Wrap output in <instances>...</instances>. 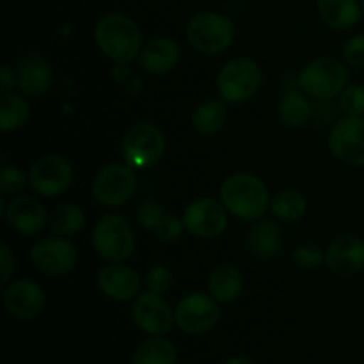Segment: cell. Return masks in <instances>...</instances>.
I'll return each mask as SVG.
<instances>
[{"mask_svg": "<svg viewBox=\"0 0 364 364\" xmlns=\"http://www.w3.org/2000/svg\"><path fill=\"white\" fill-rule=\"evenodd\" d=\"M220 203L231 215L242 220H258L270 208V194L262 178L251 173L228 176L220 185Z\"/></svg>", "mask_w": 364, "mask_h": 364, "instance_id": "1", "label": "cell"}, {"mask_svg": "<svg viewBox=\"0 0 364 364\" xmlns=\"http://www.w3.org/2000/svg\"><path fill=\"white\" fill-rule=\"evenodd\" d=\"M96 46L117 64H128L139 59L142 50V36L132 18L119 13H109L98 20L95 27Z\"/></svg>", "mask_w": 364, "mask_h": 364, "instance_id": "2", "label": "cell"}, {"mask_svg": "<svg viewBox=\"0 0 364 364\" xmlns=\"http://www.w3.org/2000/svg\"><path fill=\"white\" fill-rule=\"evenodd\" d=\"M348 82V71L334 57H316L299 73L297 84L315 102H329L341 95Z\"/></svg>", "mask_w": 364, "mask_h": 364, "instance_id": "3", "label": "cell"}, {"mask_svg": "<svg viewBox=\"0 0 364 364\" xmlns=\"http://www.w3.org/2000/svg\"><path fill=\"white\" fill-rule=\"evenodd\" d=\"M96 255L109 263H123L135 251V235L124 217L105 213L95 224L91 233Z\"/></svg>", "mask_w": 364, "mask_h": 364, "instance_id": "4", "label": "cell"}, {"mask_svg": "<svg viewBox=\"0 0 364 364\" xmlns=\"http://www.w3.org/2000/svg\"><path fill=\"white\" fill-rule=\"evenodd\" d=\"M263 82L262 68L256 60L240 57L220 68L217 75V92L220 100L231 105L249 102L259 91Z\"/></svg>", "mask_w": 364, "mask_h": 364, "instance_id": "5", "label": "cell"}, {"mask_svg": "<svg viewBox=\"0 0 364 364\" xmlns=\"http://www.w3.org/2000/svg\"><path fill=\"white\" fill-rule=\"evenodd\" d=\"M166 153V137L153 123H137L124 134L121 155L130 167L148 171L160 162Z\"/></svg>", "mask_w": 364, "mask_h": 364, "instance_id": "6", "label": "cell"}, {"mask_svg": "<svg viewBox=\"0 0 364 364\" xmlns=\"http://www.w3.org/2000/svg\"><path fill=\"white\" fill-rule=\"evenodd\" d=\"M187 39L194 50L205 55H217L231 46L235 39V25L219 13H199L187 25Z\"/></svg>", "mask_w": 364, "mask_h": 364, "instance_id": "7", "label": "cell"}, {"mask_svg": "<svg viewBox=\"0 0 364 364\" xmlns=\"http://www.w3.org/2000/svg\"><path fill=\"white\" fill-rule=\"evenodd\" d=\"M137 188L134 167L127 162H110L92 178L91 192L96 203L107 208H117L132 199Z\"/></svg>", "mask_w": 364, "mask_h": 364, "instance_id": "8", "label": "cell"}, {"mask_svg": "<svg viewBox=\"0 0 364 364\" xmlns=\"http://www.w3.org/2000/svg\"><path fill=\"white\" fill-rule=\"evenodd\" d=\"M174 318H176V326L185 334H191V336L205 334L219 322V302L210 294L194 291L178 302L174 308Z\"/></svg>", "mask_w": 364, "mask_h": 364, "instance_id": "9", "label": "cell"}, {"mask_svg": "<svg viewBox=\"0 0 364 364\" xmlns=\"http://www.w3.org/2000/svg\"><path fill=\"white\" fill-rule=\"evenodd\" d=\"M73 181V167L64 156L50 153L32 164L28 171V183L36 194L43 198H55L64 194Z\"/></svg>", "mask_w": 364, "mask_h": 364, "instance_id": "10", "label": "cell"}, {"mask_svg": "<svg viewBox=\"0 0 364 364\" xmlns=\"http://www.w3.org/2000/svg\"><path fill=\"white\" fill-rule=\"evenodd\" d=\"M77 247L68 237H46L36 242L31 249V262L39 272L48 276H64L77 265Z\"/></svg>", "mask_w": 364, "mask_h": 364, "instance_id": "11", "label": "cell"}, {"mask_svg": "<svg viewBox=\"0 0 364 364\" xmlns=\"http://www.w3.org/2000/svg\"><path fill=\"white\" fill-rule=\"evenodd\" d=\"M185 230L198 238H215L228 228V210L213 198H198L183 210Z\"/></svg>", "mask_w": 364, "mask_h": 364, "instance_id": "12", "label": "cell"}, {"mask_svg": "<svg viewBox=\"0 0 364 364\" xmlns=\"http://www.w3.org/2000/svg\"><path fill=\"white\" fill-rule=\"evenodd\" d=\"M132 320L142 333L149 336H166L176 326L174 311L162 299V295L139 294L132 306Z\"/></svg>", "mask_w": 364, "mask_h": 364, "instance_id": "13", "label": "cell"}, {"mask_svg": "<svg viewBox=\"0 0 364 364\" xmlns=\"http://www.w3.org/2000/svg\"><path fill=\"white\" fill-rule=\"evenodd\" d=\"M329 148L338 160L348 166H364V117L345 116L331 128Z\"/></svg>", "mask_w": 364, "mask_h": 364, "instance_id": "14", "label": "cell"}, {"mask_svg": "<svg viewBox=\"0 0 364 364\" xmlns=\"http://www.w3.org/2000/svg\"><path fill=\"white\" fill-rule=\"evenodd\" d=\"M45 291L36 281H13L4 290V306L11 316L18 320H32L45 309Z\"/></svg>", "mask_w": 364, "mask_h": 364, "instance_id": "15", "label": "cell"}, {"mask_svg": "<svg viewBox=\"0 0 364 364\" xmlns=\"http://www.w3.org/2000/svg\"><path fill=\"white\" fill-rule=\"evenodd\" d=\"M96 284L105 297L117 302L135 301L141 294V276L124 263H109L96 276Z\"/></svg>", "mask_w": 364, "mask_h": 364, "instance_id": "16", "label": "cell"}, {"mask_svg": "<svg viewBox=\"0 0 364 364\" xmlns=\"http://www.w3.org/2000/svg\"><path fill=\"white\" fill-rule=\"evenodd\" d=\"M2 215L14 231L21 235H38L45 230L50 217L46 208L31 196H16L4 208Z\"/></svg>", "mask_w": 364, "mask_h": 364, "instance_id": "17", "label": "cell"}, {"mask_svg": "<svg viewBox=\"0 0 364 364\" xmlns=\"http://www.w3.org/2000/svg\"><path fill=\"white\" fill-rule=\"evenodd\" d=\"M326 263L338 276H352L364 269V240L355 235L334 238L326 251Z\"/></svg>", "mask_w": 364, "mask_h": 364, "instance_id": "18", "label": "cell"}, {"mask_svg": "<svg viewBox=\"0 0 364 364\" xmlns=\"http://www.w3.org/2000/svg\"><path fill=\"white\" fill-rule=\"evenodd\" d=\"M18 89L25 96H43L48 92L52 85V66L48 60L39 53H27L20 59L16 66Z\"/></svg>", "mask_w": 364, "mask_h": 364, "instance_id": "19", "label": "cell"}, {"mask_svg": "<svg viewBox=\"0 0 364 364\" xmlns=\"http://www.w3.org/2000/svg\"><path fill=\"white\" fill-rule=\"evenodd\" d=\"M181 48L174 39L155 38L142 45L139 53V64L144 71L151 75L169 73L180 63Z\"/></svg>", "mask_w": 364, "mask_h": 364, "instance_id": "20", "label": "cell"}, {"mask_svg": "<svg viewBox=\"0 0 364 364\" xmlns=\"http://www.w3.org/2000/svg\"><path fill=\"white\" fill-rule=\"evenodd\" d=\"M283 244L281 228L274 220L258 219L247 235V249L251 256L258 259L276 258Z\"/></svg>", "mask_w": 364, "mask_h": 364, "instance_id": "21", "label": "cell"}, {"mask_svg": "<svg viewBox=\"0 0 364 364\" xmlns=\"http://www.w3.org/2000/svg\"><path fill=\"white\" fill-rule=\"evenodd\" d=\"M208 294L215 299L217 302L230 304L237 301L244 290V277L235 269L233 265H217L212 272L208 274Z\"/></svg>", "mask_w": 364, "mask_h": 364, "instance_id": "22", "label": "cell"}, {"mask_svg": "<svg viewBox=\"0 0 364 364\" xmlns=\"http://www.w3.org/2000/svg\"><path fill=\"white\" fill-rule=\"evenodd\" d=\"M316 4L323 23L334 31H348L361 20L363 7L359 0H318Z\"/></svg>", "mask_w": 364, "mask_h": 364, "instance_id": "23", "label": "cell"}, {"mask_svg": "<svg viewBox=\"0 0 364 364\" xmlns=\"http://www.w3.org/2000/svg\"><path fill=\"white\" fill-rule=\"evenodd\" d=\"M281 123L290 128H302L313 117V107L309 103L308 95L299 89H291L283 95L277 105Z\"/></svg>", "mask_w": 364, "mask_h": 364, "instance_id": "24", "label": "cell"}, {"mask_svg": "<svg viewBox=\"0 0 364 364\" xmlns=\"http://www.w3.org/2000/svg\"><path fill=\"white\" fill-rule=\"evenodd\" d=\"M176 347L164 336H149L137 345L132 364H176Z\"/></svg>", "mask_w": 364, "mask_h": 364, "instance_id": "25", "label": "cell"}, {"mask_svg": "<svg viewBox=\"0 0 364 364\" xmlns=\"http://www.w3.org/2000/svg\"><path fill=\"white\" fill-rule=\"evenodd\" d=\"M228 109L223 100H206L192 114V128L201 135H213L226 124Z\"/></svg>", "mask_w": 364, "mask_h": 364, "instance_id": "26", "label": "cell"}, {"mask_svg": "<svg viewBox=\"0 0 364 364\" xmlns=\"http://www.w3.org/2000/svg\"><path fill=\"white\" fill-rule=\"evenodd\" d=\"M308 201L302 196V192L295 188L279 191L270 201V212L281 223H297L306 215Z\"/></svg>", "mask_w": 364, "mask_h": 364, "instance_id": "27", "label": "cell"}, {"mask_svg": "<svg viewBox=\"0 0 364 364\" xmlns=\"http://www.w3.org/2000/svg\"><path fill=\"white\" fill-rule=\"evenodd\" d=\"M31 119V105L23 96L2 92L0 96V130L14 132Z\"/></svg>", "mask_w": 364, "mask_h": 364, "instance_id": "28", "label": "cell"}, {"mask_svg": "<svg viewBox=\"0 0 364 364\" xmlns=\"http://www.w3.org/2000/svg\"><path fill=\"white\" fill-rule=\"evenodd\" d=\"M85 215L84 210L77 205H60L50 213L48 226L52 230V233L59 235V237H73L78 231L84 228Z\"/></svg>", "mask_w": 364, "mask_h": 364, "instance_id": "29", "label": "cell"}, {"mask_svg": "<svg viewBox=\"0 0 364 364\" xmlns=\"http://www.w3.org/2000/svg\"><path fill=\"white\" fill-rule=\"evenodd\" d=\"M338 107L345 116L363 117L364 116V87L350 84L338 96Z\"/></svg>", "mask_w": 364, "mask_h": 364, "instance_id": "30", "label": "cell"}, {"mask_svg": "<svg viewBox=\"0 0 364 364\" xmlns=\"http://www.w3.org/2000/svg\"><path fill=\"white\" fill-rule=\"evenodd\" d=\"M294 262L304 270L318 269L326 262V251L318 244L306 242V244H301L294 251Z\"/></svg>", "mask_w": 364, "mask_h": 364, "instance_id": "31", "label": "cell"}, {"mask_svg": "<svg viewBox=\"0 0 364 364\" xmlns=\"http://www.w3.org/2000/svg\"><path fill=\"white\" fill-rule=\"evenodd\" d=\"M27 185H31L28 183V176L18 167L7 166L0 173V191H2V194H21L27 188Z\"/></svg>", "mask_w": 364, "mask_h": 364, "instance_id": "32", "label": "cell"}, {"mask_svg": "<svg viewBox=\"0 0 364 364\" xmlns=\"http://www.w3.org/2000/svg\"><path fill=\"white\" fill-rule=\"evenodd\" d=\"M146 288L156 295H166L173 287V272L164 265H155L146 274Z\"/></svg>", "mask_w": 364, "mask_h": 364, "instance_id": "33", "label": "cell"}, {"mask_svg": "<svg viewBox=\"0 0 364 364\" xmlns=\"http://www.w3.org/2000/svg\"><path fill=\"white\" fill-rule=\"evenodd\" d=\"M164 215H166V213H164L162 205L156 201H151V199L142 201L141 205H139L137 212H135L137 224L142 228V230H148V231L155 230L156 224L162 220Z\"/></svg>", "mask_w": 364, "mask_h": 364, "instance_id": "34", "label": "cell"}, {"mask_svg": "<svg viewBox=\"0 0 364 364\" xmlns=\"http://www.w3.org/2000/svg\"><path fill=\"white\" fill-rule=\"evenodd\" d=\"M185 231L183 219L176 215H164L162 220L156 224V228L153 230L155 237L159 238L160 242H166V244H171V242H176L178 238H181Z\"/></svg>", "mask_w": 364, "mask_h": 364, "instance_id": "35", "label": "cell"}, {"mask_svg": "<svg viewBox=\"0 0 364 364\" xmlns=\"http://www.w3.org/2000/svg\"><path fill=\"white\" fill-rule=\"evenodd\" d=\"M343 59L348 66L364 70V34H355L345 43Z\"/></svg>", "mask_w": 364, "mask_h": 364, "instance_id": "36", "label": "cell"}, {"mask_svg": "<svg viewBox=\"0 0 364 364\" xmlns=\"http://www.w3.org/2000/svg\"><path fill=\"white\" fill-rule=\"evenodd\" d=\"M14 274V256L11 252L9 245H0V284L7 287L11 281V276Z\"/></svg>", "mask_w": 364, "mask_h": 364, "instance_id": "37", "label": "cell"}, {"mask_svg": "<svg viewBox=\"0 0 364 364\" xmlns=\"http://www.w3.org/2000/svg\"><path fill=\"white\" fill-rule=\"evenodd\" d=\"M14 87H18L16 70H13L9 64L4 63L2 66H0V91L11 92Z\"/></svg>", "mask_w": 364, "mask_h": 364, "instance_id": "38", "label": "cell"}, {"mask_svg": "<svg viewBox=\"0 0 364 364\" xmlns=\"http://www.w3.org/2000/svg\"><path fill=\"white\" fill-rule=\"evenodd\" d=\"M223 364H255L249 358H231Z\"/></svg>", "mask_w": 364, "mask_h": 364, "instance_id": "39", "label": "cell"}, {"mask_svg": "<svg viewBox=\"0 0 364 364\" xmlns=\"http://www.w3.org/2000/svg\"><path fill=\"white\" fill-rule=\"evenodd\" d=\"M361 2V7H363V13H364V0H359Z\"/></svg>", "mask_w": 364, "mask_h": 364, "instance_id": "40", "label": "cell"}]
</instances>
